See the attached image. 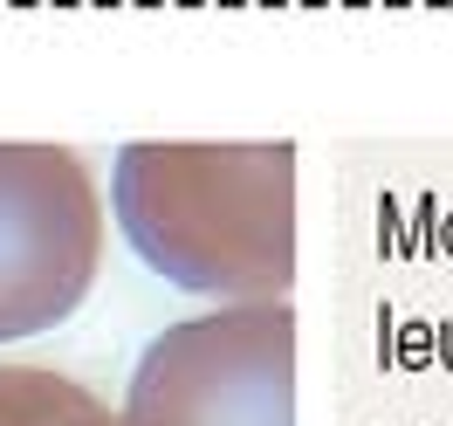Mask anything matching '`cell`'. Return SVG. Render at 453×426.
<instances>
[{
  "instance_id": "cell-1",
  "label": "cell",
  "mask_w": 453,
  "mask_h": 426,
  "mask_svg": "<svg viewBox=\"0 0 453 426\" xmlns=\"http://www.w3.org/2000/svg\"><path fill=\"white\" fill-rule=\"evenodd\" d=\"M117 228L172 289L288 303L296 283V144H124Z\"/></svg>"
},
{
  "instance_id": "cell-4",
  "label": "cell",
  "mask_w": 453,
  "mask_h": 426,
  "mask_svg": "<svg viewBox=\"0 0 453 426\" xmlns=\"http://www.w3.org/2000/svg\"><path fill=\"white\" fill-rule=\"evenodd\" d=\"M0 426H117V413L62 371L0 365Z\"/></svg>"
},
{
  "instance_id": "cell-2",
  "label": "cell",
  "mask_w": 453,
  "mask_h": 426,
  "mask_svg": "<svg viewBox=\"0 0 453 426\" xmlns=\"http://www.w3.org/2000/svg\"><path fill=\"white\" fill-rule=\"evenodd\" d=\"M117 426H296V310L226 303L158 330Z\"/></svg>"
},
{
  "instance_id": "cell-3",
  "label": "cell",
  "mask_w": 453,
  "mask_h": 426,
  "mask_svg": "<svg viewBox=\"0 0 453 426\" xmlns=\"http://www.w3.org/2000/svg\"><path fill=\"white\" fill-rule=\"evenodd\" d=\"M104 199L76 151L0 144V344L42 337L96 283Z\"/></svg>"
}]
</instances>
